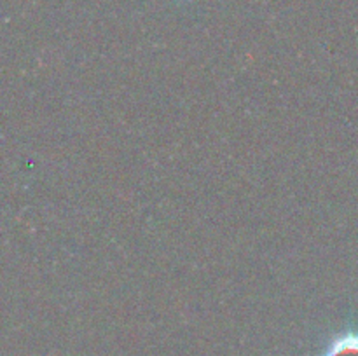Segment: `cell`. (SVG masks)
Returning a JSON list of instances; mask_svg holds the SVG:
<instances>
[{
  "mask_svg": "<svg viewBox=\"0 0 358 356\" xmlns=\"http://www.w3.org/2000/svg\"><path fill=\"white\" fill-rule=\"evenodd\" d=\"M325 356H358V334L345 332L329 342Z\"/></svg>",
  "mask_w": 358,
  "mask_h": 356,
  "instance_id": "obj_1",
  "label": "cell"
}]
</instances>
